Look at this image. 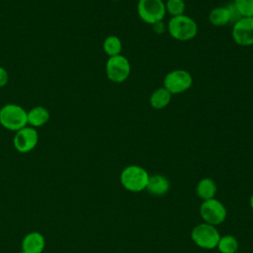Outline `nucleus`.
Segmentation results:
<instances>
[{
    "label": "nucleus",
    "mask_w": 253,
    "mask_h": 253,
    "mask_svg": "<svg viewBox=\"0 0 253 253\" xmlns=\"http://www.w3.org/2000/svg\"><path fill=\"white\" fill-rule=\"evenodd\" d=\"M197 22L185 14L171 17L167 24L169 35L176 41L188 42L193 40L198 34Z\"/></svg>",
    "instance_id": "obj_1"
},
{
    "label": "nucleus",
    "mask_w": 253,
    "mask_h": 253,
    "mask_svg": "<svg viewBox=\"0 0 253 253\" xmlns=\"http://www.w3.org/2000/svg\"><path fill=\"white\" fill-rule=\"evenodd\" d=\"M149 174L139 165H128L123 169L120 175L122 186L132 193H138L146 189Z\"/></svg>",
    "instance_id": "obj_2"
},
{
    "label": "nucleus",
    "mask_w": 253,
    "mask_h": 253,
    "mask_svg": "<svg viewBox=\"0 0 253 253\" xmlns=\"http://www.w3.org/2000/svg\"><path fill=\"white\" fill-rule=\"evenodd\" d=\"M27 113L22 106L6 104L0 108V125L11 131H17L28 126Z\"/></svg>",
    "instance_id": "obj_3"
},
{
    "label": "nucleus",
    "mask_w": 253,
    "mask_h": 253,
    "mask_svg": "<svg viewBox=\"0 0 253 253\" xmlns=\"http://www.w3.org/2000/svg\"><path fill=\"white\" fill-rule=\"evenodd\" d=\"M193 76L186 69H173L163 79V87L171 94L177 95L188 91L193 85Z\"/></svg>",
    "instance_id": "obj_4"
},
{
    "label": "nucleus",
    "mask_w": 253,
    "mask_h": 253,
    "mask_svg": "<svg viewBox=\"0 0 253 253\" xmlns=\"http://www.w3.org/2000/svg\"><path fill=\"white\" fill-rule=\"evenodd\" d=\"M220 234L215 226L206 222L197 224L191 231L194 243L202 249L211 250L216 248Z\"/></svg>",
    "instance_id": "obj_5"
},
{
    "label": "nucleus",
    "mask_w": 253,
    "mask_h": 253,
    "mask_svg": "<svg viewBox=\"0 0 253 253\" xmlns=\"http://www.w3.org/2000/svg\"><path fill=\"white\" fill-rule=\"evenodd\" d=\"M136 11L142 22L154 25L163 21L166 15L165 2L163 0H138Z\"/></svg>",
    "instance_id": "obj_6"
},
{
    "label": "nucleus",
    "mask_w": 253,
    "mask_h": 253,
    "mask_svg": "<svg viewBox=\"0 0 253 253\" xmlns=\"http://www.w3.org/2000/svg\"><path fill=\"white\" fill-rule=\"evenodd\" d=\"M131 67L129 60L123 54L111 56L106 62L107 78L114 83H123L130 75Z\"/></svg>",
    "instance_id": "obj_7"
},
{
    "label": "nucleus",
    "mask_w": 253,
    "mask_h": 253,
    "mask_svg": "<svg viewBox=\"0 0 253 253\" xmlns=\"http://www.w3.org/2000/svg\"><path fill=\"white\" fill-rule=\"evenodd\" d=\"M200 215L204 222L216 226L225 220L227 211L225 206L219 200L212 198L203 201L200 207Z\"/></svg>",
    "instance_id": "obj_8"
},
{
    "label": "nucleus",
    "mask_w": 253,
    "mask_h": 253,
    "mask_svg": "<svg viewBox=\"0 0 253 253\" xmlns=\"http://www.w3.org/2000/svg\"><path fill=\"white\" fill-rule=\"evenodd\" d=\"M38 130L30 126H26L23 128L15 131L13 137V146L20 153H28L36 148L39 143Z\"/></svg>",
    "instance_id": "obj_9"
},
{
    "label": "nucleus",
    "mask_w": 253,
    "mask_h": 253,
    "mask_svg": "<svg viewBox=\"0 0 253 253\" xmlns=\"http://www.w3.org/2000/svg\"><path fill=\"white\" fill-rule=\"evenodd\" d=\"M233 42L239 46L253 45V17L240 18L231 30Z\"/></svg>",
    "instance_id": "obj_10"
},
{
    "label": "nucleus",
    "mask_w": 253,
    "mask_h": 253,
    "mask_svg": "<svg viewBox=\"0 0 253 253\" xmlns=\"http://www.w3.org/2000/svg\"><path fill=\"white\" fill-rule=\"evenodd\" d=\"M45 247L44 236L39 231L26 234L21 243V250L26 253H42Z\"/></svg>",
    "instance_id": "obj_11"
},
{
    "label": "nucleus",
    "mask_w": 253,
    "mask_h": 253,
    "mask_svg": "<svg viewBox=\"0 0 253 253\" xmlns=\"http://www.w3.org/2000/svg\"><path fill=\"white\" fill-rule=\"evenodd\" d=\"M169 180L161 174H154L149 176L145 190H147V192L153 196H163L169 191Z\"/></svg>",
    "instance_id": "obj_12"
},
{
    "label": "nucleus",
    "mask_w": 253,
    "mask_h": 253,
    "mask_svg": "<svg viewBox=\"0 0 253 253\" xmlns=\"http://www.w3.org/2000/svg\"><path fill=\"white\" fill-rule=\"evenodd\" d=\"M28 126L35 128L46 125L50 119L49 111L42 106H36L27 113Z\"/></svg>",
    "instance_id": "obj_13"
},
{
    "label": "nucleus",
    "mask_w": 253,
    "mask_h": 253,
    "mask_svg": "<svg viewBox=\"0 0 253 253\" xmlns=\"http://www.w3.org/2000/svg\"><path fill=\"white\" fill-rule=\"evenodd\" d=\"M209 22L214 27H223L231 23V11L228 5L218 6L209 14Z\"/></svg>",
    "instance_id": "obj_14"
},
{
    "label": "nucleus",
    "mask_w": 253,
    "mask_h": 253,
    "mask_svg": "<svg viewBox=\"0 0 253 253\" xmlns=\"http://www.w3.org/2000/svg\"><path fill=\"white\" fill-rule=\"evenodd\" d=\"M216 193L217 187L211 178H203L198 182L196 187V194L202 201L215 198Z\"/></svg>",
    "instance_id": "obj_15"
},
{
    "label": "nucleus",
    "mask_w": 253,
    "mask_h": 253,
    "mask_svg": "<svg viewBox=\"0 0 253 253\" xmlns=\"http://www.w3.org/2000/svg\"><path fill=\"white\" fill-rule=\"evenodd\" d=\"M172 99V95L162 86L155 89L149 97V105L154 110H162L166 108Z\"/></svg>",
    "instance_id": "obj_16"
},
{
    "label": "nucleus",
    "mask_w": 253,
    "mask_h": 253,
    "mask_svg": "<svg viewBox=\"0 0 253 253\" xmlns=\"http://www.w3.org/2000/svg\"><path fill=\"white\" fill-rule=\"evenodd\" d=\"M103 50L109 57L122 54L123 42L121 39L114 35L108 36L103 42Z\"/></svg>",
    "instance_id": "obj_17"
},
{
    "label": "nucleus",
    "mask_w": 253,
    "mask_h": 253,
    "mask_svg": "<svg viewBox=\"0 0 253 253\" xmlns=\"http://www.w3.org/2000/svg\"><path fill=\"white\" fill-rule=\"evenodd\" d=\"M237 239L230 234L220 235L216 248L220 253H236L238 250Z\"/></svg>",
    "instance_id": "obj_18"
},
{
    "label": "nucleus",
    "mask_w": 253,
    "mask_h": 253,
    "mask_svg": "<svg viewBox=\"0 0 253 253\" xmlns=\"http://www.w3.org/2000/svg\"><path fill=\"white\" fill-rule=\"evenodd\" d=\"M166 14L171 17H176L185 14L186 3L184 0H166L165 2Z\"/></svg>",
    "instance_id": "obj_19"
},
{
    "label": "nucleus",
    "mask_w": 253,
    "mask_h": 253,
    "mask_svg": "<svg viewBox=\"0 0 253 253\" xmlns=\"http://www.w3.org/2000/svg\"><path fill=\"white\" fill-rule=\"evenodd\" d=\"M232 4L241 18L253 17V0H233Z\"/></svg>",
    "instance_id": "obj_20"
},
{
    "label": "nucleus",
    "mask_w": 253,
    "mask_h": 253,
    "mask_svg": "<svg viewBox=\"0 0 253 253\" xmlns=\"http://www.w3.org/2000/svg\"><path fill=\"white\" fill-rule=\"evenodd\" d=\"M9 81V73L5 67L0 65V88L4 87L8 84Z\"/></svg>",
    "instance_id": "obj_21"
},
{
    "label": "nucleus",
    "mask_w": 253,
    "mask_h": 253,
    "mask_svg": "<svg viewBox=\"0 0 253 253\" xmlns=\"http://www.w3.org/2000/svg\"><path fill=\"white\" fill-rule=\"evenodd\" d=\"M153 26V31L156 33V34H161L163 32H165L167 30V26H165V24L161 21V22H158Z\"/></svg>",
    "instance_id": "obj_22"
},
{
    "label": "nucleus",
    "mask_w": 253,
    "mask_h": 253,
    "mask_svg": "<svg viewBox=\"0 0 253 253\" xmlns=\"http://www.w3.org/2000/svg\"><path fill=\"white\" fill-rule=\"evenodd\" d=\"M249 205H250L251 209L253 210V193H252V195H251V197H250V199H249Z\"/></svg>",
    "instance_id": "obj_23"
},
{
    "label": "nucleus",
    "mask_w": 253,
    "mask_h": 253,
    "mask_svg": "<svg viewBox=\"0 0 253 253\" xmlns=\"http://www.w3.org/2000/svg\"><path fill=\"white\" fill-rule=\"evenodd\" d=\"M19 253H26V252H25V251H23V250H21Z\"/></svg>",
    "instance_id": "obj_24"
},
{
    "label": "nucleus",
    "mask_w": 253,
    "mask_h": 253,
    "mask_svg": "<svg viewBox=\"0 0 253 253\" xmlns=\"http://www.w3.org/2000/svg\"><path fill=\"white\" fill-rule=\"evenodd\" d=\"M114 1H119V0H114Z\"/></svg>",
    "instance_id": "obj_25"
}]
</instances>
